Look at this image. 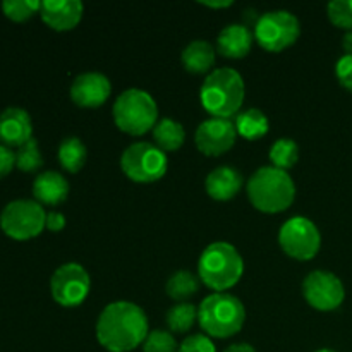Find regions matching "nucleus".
I'll list each match as a JSON object with an SVG mask.
<instances>
[{
  "label": "nucleus",
  "mask_w": 352,
  "mask_h": 352,
  "mask_svg": "<svg viewBox=\"0 0 352 352\" xmlns=\"http://www.w3.org/2000/svg\"><path fill=\"white\" fill-rule=\"evenodd\" d=\"M91 278L79 263H65L54 272L50 278L52 298L64 308L82 305L89 294Z\"/></svg>",
  "instance_id": "nucleus-11"
},
{
  "label": "nucleus",
  "mask_w": 352,
  "mask_h": 352,
  "mask_svg": "<svg viewBox=\"0 0 352 352\" xmlns=\"http://www.w3.org/2000/svg\"><path fill=\"white\" fill-rule=\"evenodd\" d=\"M201 6H205V7H212V9H226V7H230L232 6V0H222V2H208V0H201Z\"/></svg>",
  "instance_id": "nucleus-37"
},
{
  "label": "nucleus",
  "mask_w": 352,
  "mask_h": 352,
  "mask_svg": "<svg viewBox=\"0 0 352 352\" xmlns=\"http://www.w3.org/2000/svg\"><path fill=\"white\" fill-rule=\"evenodd\" d=\"M215 48L206 40H195L182 50L181 60L191 74H210L215 65Z\"/></svg>",
  "instance_id": "nucleus-20"
},
{
  "label": "nucleus",
  "mask_w": 352,
  "mask_h": 352,
  "mask_svg": "<svg viewBox=\"0 0 352 352\" xmlns=\"http://www.w3.org/2000/svg\"><path fill=\"white\" fill-rule=\"evenodd\" d=\"M243 19H244V26L250 28L251 24H253V26H256L258 19H260V14H258L254 9H246L243 12Z\"/></svg>",
  "instance_id": "nucleus-35"
},
{
  "label": "nucleus",
  "mask_w": 352,
  "mask_h": 352,
  "mask_svg": "<svg viewBox=\"0 0 352 352\" xmlns=\"http://www.w3.org/2000/svg\"><path fill=\"white\" fill-rule=\"evenodd\" d=\"M153 140L155 144L165 153L177 151L186 141V131L181 122L170 119V117H164L153 127Z\"/></svg>",
  "instance_id": "nucleus-22"
},
{
  "label": "nucleus",
  "mask_w": 352,
  "mask_h": 352,
  "mask_svg": "<svg viewBox=\"0 0 352 352\" xmlns=\"http://www.w3.org/2000/svg\"><path fill=\"white\" fill-rule=\"evenodd\" d=\"M86 157H88V150L79 138L69 136L62 140L58 146V164L64 170H67L69 174H78L85 167Z\"/></svg>",
  "instance_id": "nucleus-23"
},
{
  "label": "nucleus",
  "mask_w": 352,
  "mask_h": 352,
  "mask_svg": "<svg viewBox=\"0 0 352 352\" xmlns=\"http://www.w3.org/2000/svg\"><path fill=\"white\" fill-rule=\"evenodd\" d=\"M246 85L236 69L220 67L210 72L199 89L203 109L217 119H230L243 109Z\"/></svg>",
  "instance_id": "nucleus-2"
},
{
  "label": "nucleus",
  "mask_w": 352,
  "mask_h": 352,
  "mask_svg": "<svg viewBox=\"0 0 352 352\" xmlns=\"http://www.w3.org/2000/svg\"><path fill=\"white\" fill-rule=\"evenodd\" d=\"M246 192L256 210L263 213H280L294 203L296 184L287 170L267 165L248 179Z\"/></svg>",
  "instance_id": "nucleus-3"
},
{
  "label": "nucleus",
  "mask_w": 352,
  "mask_h": 352,
  "mask_svg": "<svg viewBox=\"0 0 352 352\" xmlns=\"http://www.w3.org/2000/svg\"><path fill=\"white\" fill-rule=\"evenodd\" d=\"M69 93H71V100L78 107L96 109L109 100L112 85H110V79L102 72H82L76 76Z\"/></svg>",
  "instance_id": "nucleus-14"
},
{
  "label": "nucleus",
  "mask_w": 352,
  "mask_h": 352,
  "mask_svg": "<svg viewBox=\"0 0 352 352\" xmlns=\"http://www.w3.org/2000/svg\"><path fill=\"white\" fill-rule=\"evenodd\" d=\"M14 167H16V151L10 150L9 146L0 144V179L9 175Z\"/></svg>",
  "instance_id": "nucleus-33"
},
{
  "label": "nucleus",
  "mask_w": 352,
  "mask_h": 352,
  "mask_svg": "<svg viewBox=\"0 0 352 352\" xmlns=\"http://www.w3.org/2000/svg\"><path fill=\"white\" fill-rule=\"evenodd\" d=\"M199 282L201 280L189 270H177L167 280L165 292L174 301L186 302L191 296H195L199 291Z\"/></svg>",
  "instance_id": "nucleus-24"
},
{
  "label": "nucleus",
  "mask_w": 352,
  "mask_h": 352,
  "mask_svg": "<svg viewBox=\"0 0 352 352\" xmlns=\"http://www.w3.org/2000/svg\"><path fill=\"white\" fill-rule=\"evenodd\" d=\"M198 320V308L191 302H177L167 311L165 322L170 332L186 333L192 329Z\"/></svg>",
  "instance_id": "nucleus-25"
},
{
  "label": "nucleus",
  "mask_w": 352,
  "mask_h": 352,
  "mask_svg": "<svg viewBox=\"0 0 352 352\" xmlns=\"http://www.w3.org/2000/svg\"><path fill=\"white\" fill-rule=\"evenodd\" d=\"M268 158L274 167L280 168V170H289L299 160V144L291 138H278L270 146Z\"/></svg>",
  "instance_id": "nucleus-26"
},
{
  "label": "nucleus",
  "mask_w": 352,
  "mask_h": 352,
  "mask_svg": "<svg viewBox=\"0 0 352 352\" xmlns=\"http://www.w3.org/2000/svg\"><path fill=\"white\" fill-rule=\"evenodd\" d=\"M278 244L287 256L298 261H308L322 248V234L315 222L306 217H292L278 230Z\"/></svg>",
  "instance_id": "nucleus-10"
},
{
  "label": "nucleus",
  "mask_w": 352,
  "mask_h": 352,
  "mask_svg": "<svg viewBox=\"0 0 352 352\" xmlns=\"http://www.w3.org/2000/svg\"><path fill=\"white\" fill-rule=\"evenodd\" d=\"M302 296L311 308L318 311H333L346 299V289L336 274L313 270L302 280Z\"/></svg>",
  "instance_id": "nucleus-12"
},
{
  "label": "nucleus",
  "mask_w": 352,
  "mask_h": 352,
  "mask_svg": "<svg viewBox=\"0 0 352 352\" xmlns=\"http://www.w3.org/2000/svg\"><path fill=\"white\" fill-rule=\"evenodd\" d=\"M237 131V136H243L248 141H256L263 138L270 129L268 117L260 109H246L241 110L236 116L234 122Z\"/></svg>",
  "instance_id": "nucleus-21"
},
{
  "label": "nucleus",
  "mask_w": 352,
  "mask_h": 352,
  "mask_svg": "<svg viewBox=\"0 0 352 352\" xmlns=\"http://www.w3.org/2000/svg\"><path fill=\"white\" fill-rule=\"evenodd\" d=\"M237 131L230 119H210L203 120L195 133V143L198 150L206 157H220L227 153L236 144Z\"/></svg>",
  "instance_id": "nucleus-13"
},
{
  "label": "nucleus",
  "mask_w": 352,
  "mask_h": 352,
  "mask_svg": "<svg viewBox=\"0 0 352 352\" xmlns=\"http://www.w3.org/2000/svg\"><path fill=\"white\" fill-rule=\"evenodd\" d=\"M244 261L236 246L229 243H212L205 248L198 261V277L213 292H226L241 280Z\"/></svg>",
  "instance_id": "nucleus-5"
},
{
  "label": "nucleus",
  "mask_w": 352,
  "mask_h": 352,
  "mask_svg": "<svg viewBox=\"0 0 352 352\" xmlns=\"http://www.w3.org/2000/svg\"><path fill=\"white\" fill-rule=\"evenodd\" d=\"M316 352H336L333 349H320V351H316Z\"/></svg>",
  "instance_id": "nucleus-39"
},
{
  "label": "nucleus",
  "mask_w": 352,
  "mask_h": 352,
  "mask_svg": "<svg viewBox=\"0 0 352 352\" xmlns=\"http://www.w3.org/2000/svg\"><path fill=\"white\" fill-rule=\"evenodd\" d=\"M330 23L346 31H352V0H332L327 6Z\"/></svg>",
  "instance_id": "nucleus-30"
},
{
  "label": "nucleus",
  "mask_w": 352,
  "mask_h": 352,
  "mask_svg": "<svg viewBox=\"0 0 352 352\" xmlns=\"http://www.w3.org/2000/svg\"><path fill=\"white\" fill-rule=\"evenodd\" d=\"M342 47L346 50V55H352V31H346L342 38Z\"/></svg>",
  "instance_id": "nucleus-38"
},
{
  "label": "nucleus",
  "mask_w": 352,
  "mask_h": 352,
  "mask_svg": "<svg viewBox=\"0 0 352 352\" xmlns=\"http://www.w3.org/2000/svg\"><path fill=\"white\" fill-rule=\"evenodd\" d=\"M143 352H179L174 333L168 330H151L143 342Z\"/></svg>",
  "instance_id": "nucleus-29"
},
{
  "label": "nucleus",
  "mask_w": 352,
  "mask_h": 352,
  "mask_svg": "<svg viewBox=\"0 0 352 352\" xmlns=\"http://www.w3.org/2000/svg\"><path fill=\"white\" fill-rule=\"evenodd\" d=\"M254 34L244 24H229L217 36V50L226 58L246 57L253 47Z\"/></svg>",
  "instance_id": "nucleus-18"
},
{
  "label": "nucleus",
  "mask_w": 352,
  "mask_h": 352,
  "mask_svg": "<svg viewBox=\"0 0 352 352\" xmlns=\"http://www.w3.org/2000/svg\"><path fill=\"white\" fill-rule=\"evenodd\" d=\"M223 352H256V351H254V347L251 346V344L241 342V344H232V346L227 347Z\"/></svg>",
  "instance_id": "nucleus-36"
},
{
  "label": "nucleus",
  "mask_w": 352,
  "mask_h": 352,
  "mask_svg": "<svg viewBox=\"0 0 352 352\" xmlns=\"http://www.w3.org/2000/svg\"><path fill=\"white\" fill-rule=\"evenodd\" d=\"M65 227V217L58 212H50L47 213V223H45V229L52 230V232H60Z\"/></svg>",
  "instance_id": "nucleus-34"
},
{
  "label": "nucleus",
  "mask_w": 352,
  "mask_h": 352,
  "mask_svg": "<svg viewBox=\"0 0 352 352\" xmlns=\"http://www.w3.org/2000/svg\"><path fill=\"white\" fill-rule=\"evenodd\" d=\"M85 6L79 0H45L41 2L40 16L54 31L74 30L82 19Z\"/></svg>",
  "instance_id": "nucleus-15"
},
{
  "label": "nucleus",
  "mask_w": 352,
  "mask_h": 352,
  "mask_svg": "<svg viewBox=\"0 0 352 352\" xmlns=\"http://www.w3.org/2000/svg\"><path fill=\"white\" fill-rule=\"evenodd\" d=\"M33 138V122L30 113L19 107H9L0 113V144L23 146Z\"/></svg>",
  "instance_id": "nucleus-16"
},
{
  "label": "nucleus",
  "mask_w": 352,
  "mask_h": 352,
  "mask_svg": "<svg viewBox=\"0 0 352 352\" xmlns=\"http://www.w3.org/2000/svg\"><path fill=\"white\" fill-rule=\"evenodd\" d=\"M244 186V177L237 168L222 165L217 167L206 175L205 189L210 198L217 201H229L236 198Z\"/></svg>",
  "instance_id": "nucleus-17"
},
{
  "label": "nucleus",
  "mask_w": 352,
  "mask_h": 352,
  "mask_svg": "<svg viewBox=\"0 0 352 352\" xmlns=\"http://www.w3.org/2000/svg\"><path fill=\"white\" fill-rule=\"evenodd\" d=\"M47 223L43 205L34 199H14L7 203L0 213V229L7 237L16 241H30L38 237Z\"/></svg>",
  "instance_id": "nucleus-8"
},
{
  "label": "nucleus",
  "mask_w": 352,
  "mask_h": 352,
  "mask_svg": "<svg viewBox=\"0 0 352 352\" xmlns=\"http://www.w3.org/2000/svg\"><path fill=\"white\" fill-rule=\"evenodd\" d=\"M96 340L109 352H131L150 333L146 313L131 301L110 302L96 320Z\"/></svg>",
  "instance_id": "nucleus-1"
},
{
  "label": "nucleus",
  "mask_w": 352,
  "mask_h": 352,
  "mask_svg": "<svg viewBox=\"0 0 352 352\" xmlns=\"http://www.w3.org/2000/svg\"><path fill=\"white\" fill-rule=\"evenodd\" d=\"M40 7L41 2H36V0H6L2 2V12L10 21L24 23L36 12H40Z\"/></svg>",
  "instance_id": "nucleus-28"
},
{
  "label": "nucleus",
  "mask_w": 352,
  "mask_h": 352,
  "mask_svg": "<svg viewBox=\"0 0 352 352\" xmlns=\"http://www.w3.org/2000/svg\"><path fill=\"white\" fill-rule=\"evenodd\" d=\"M113 122L122 133L143 136L153 131L158 119V105L153 96L140 88H129L120 93L112 107Z\"/></svg>",
  "instance_id": "nucleus-6"
},
{
  "label": "nucleus",
  "mask_w": 352,
  "mask_h": 352,
  "mask_svg": "<svg viewBox=\"0 0 352 352\" xmlns=\"http://www.w3.org/2000/svg\"><path fill=\"white\" fill-rule=\"evenodd\" d=\"M179 352H217L215 344L205 333H192L179 344Z\"/></svg>",
  "instance_id": "nucleus-31"
},
{
  "label": "nucleus",
  "mask_w": 352,
  "mask_h": 352,
  "mask_svg": "<svg viewBox=\"0 0 352 352\" xmlns=\"http://www.w3.org/2000/svg\"><path fill=\"white\" fill-rule=\"evenodd\" d=\"M33 196L40 205H60L69 196L67 179L55 170L41 172L33 182Z\"/></svg>",
  "instance_id": "nucleus-19"
},
{
  "label": "nucleus",
  "mask_w": 352,
  "mask_h": 352,
  "mask_svg": "<svg viewBox=\"0 0 352 352\" xmlns=\"http://www.w3.org/2000/svg\"><path fill=\"white\" fill-rule=\"evenodd\" d=\"M198 323L205 336L230 339L243 330L246 323V308L236 296L213 292L199 302Z\"/></svg>",
  "instance_id": "nucleus-4"
},
{
  "label": "nucleus",
  "mask_w": 352,
  "mask_h": 352,
  "mask_svg": "<svg viewBox=\"0 0 352 352\" xmlns=\"http://www.w3.org/2000/svg\"><path fill=\"white\" fill-rule=\"evenodd\" d=\"M167 167L168 160L165 151L148 141L129 144L120 157V168L124 174L127 175V179L140 184L160 181L167 172Z\"/></svg>",
  "instance_id": "nucleus-7"
},
{
  "label": "nucleus",
  "mask_w": 352,
  "mask_h": 352,
  "mask_svg": "<svg viewBox=\"0 0 352 352\" xmlns=\"http://www.w3.org/2000/svg\"><path fill=\"white\" fill-rule=\"evenodd\" d=\"M253 34L265 50L282 52L298 41L301 23L289 10H268L260 16Z\"/></svg>",
  "instance_id": "nucleus-9"
},
{
  "label": "nucleus",
  "mask_w": 352,
  "mask_h": 352,
  "mask_svg": "<svg viewBox=\"0 0 352 352\" xmlns=\"http://www.w3.org/2000/svg\"><path fill=\"white\" fill-rule=\"evenodd\" d=\"M43 165V157H41L40 146L34 138H31L28 143L17 148L16 151V167L21 172H34Z\"/></svg>",
  "instance_id": "nucleus-27"
},
{
  "label": "nucleus",
  "mask_w": 352,
  "mask_h": 352,
  "mask_svg": "<svg viewBox=\"0 0 352 352\" xmlns=\"http://www.w3.org/2000/svg\"><path fill=\"white\" fill-rule=\"evenodd\" d=\"M336 76L340 85L352 93V55H342L337 60Z\"/></svg>",
  "instance_id": "nucleus-32"
}]
</instances>
